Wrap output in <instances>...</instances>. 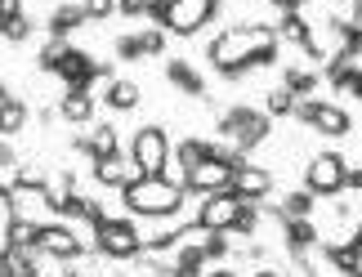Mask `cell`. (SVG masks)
Instances as JSON below:
<instances>
[{"label": "cell", "mask_w": 362, "mask_h": 277, "mask_svg": "<svg viewBox=\"0 0 362 277\" xmlns=\"http://www.w3.org/2000/svg\"><path fill=\"white\" fill-rule=\"evenodd\" d=\"M277 32L273 27H264V23H233L224 27L211 45H206V59H211V67L219 76H228V81H238L246 76L250 67H273L277 63Z\"/></svg>", "instance_id": "obj_1"}, {"label": "cell", "mask_w": 362, "mask_h": 277, "mask_svg": "<svg viewBox=\"0 0 362 277\" xmlns=\"http://www.w3.org/2000/svg\"><path fill=\"white\" fill-rule=\"evenodd\" d=\"M184 184L170 175H134L130 184L121 188V201L125 211L139 215V219H165V215H179L184 211Z\"/></svg>", "instance_id": "obj_2"}, {"label": "cell", "mask_w": 362, "mask_h": 277, "mask_svg": "<svg viewBox=\"0 0 362 277\" xmlns=\"http://www.w3.org/2000/svg\"><path fill=\"white\" fill-rule=\"evenodd\" d=\"M269 134H273V117L255 112V107H246V103L228 107V112L219 117V138L233 143V148H242V152H255Z\"/></svg>", "instance_id": "obj_3"}, {"label": "cell", "mask_w": 362, "mask_h": 277, "mask_svg": "<svg viewBox=\"0 0 362 277\" xmlns=\"http://www.w3.org/2000/svg\"><path fill=\"white\" fill-rule=\"evenodd\" d=\"M215 13H219V0H165L152 13V23L175 36H197L206 23H215Z\"/></svg>", "instance_id": "obj_4"}, {"label": "cell", "mask_w": 362, "mask_h": 277, "mask_svg": "<svg viewBox=\"0 0 362 277\" xmlns=\"http://www.w3.org/2000/svg\"><path fill=\"white\" fill-rule=\"evenodd\" d=\"M94 251H99L103 259H117V264H125V259H134V255H144V242H139V224L107 215L103 224H94Z\"/></svg>", "instance_id": "obj_5"}, {"label": "cell", "mask_w": 362, "mask_h": 277, "mask_svg": "<svg viewBox=\"0 0 362 277\" xmlns=\"http://www.w3.org/2000/svg\"><path fill=\"white\" fill-rule=\"evenodd\" d=\"M130 161L139 175H165V165H170V138H165V130L139 126L130 138Z\"/></svg>", "instance_id": "obj_6"}, {"label": "cell", "mask_w": 362, "mask_h": 277, "mask_svg": "<svg viewBox=\"0 0 362 277\" xmlns=\"http://www.w3.org/2000/svg\"><path fill=\"white\" fill-rule=\"evenodd\" d=\"M344 170H349V161H344L340 152H317V157L304 165V188H309L313 197H340Z\"/></svg>", "instance_id": "obj_7"}, {"label": "cell", "mask_w": 362, "mask_h": 277, "mask_svg": "<svg viewBox=\"0 0 362 277\" xmlns=\"http://www.w3.org/2000/svg\"><path fill=\"white\" fill-rule=\"evenodd\" d=\"M242 197L233 188L224 192H206L202 206H197V224L202 228H215V232H233V224H238V215H242Z\"/></svg>", "instance_id": "obj_8"}, {"label": "cell", "mask_w": 362, "mask_h": 277, "mask_svg": "<svg viewBox=\"0 0 362 277\" xmlns=\"http://www.w3.org/2000/svg\"><path fill=\"white\" fill-rule=\"evenodd\" d=\"M36 251L45 259H59V264H76V259L86 255V242H81L76 228H67V224H40Z\"/></svg>", "instance_id": "obj_9"}, {"label": "cell", "mask_w": 362, "mask_h": 277, "mask_svg": "<svg viewBox=\"0 0 362 277\" xmlns=\"http://www.w3.org/2000/svg\"><path fill=\"white\" fill-rule=\"evenodd\" d=\"M184 192L188 197H206V192H224L228 184H233V165H224L219 157H206V161H197L192 170H184Z\"/></svg>", "instance_id": "obj_10"}, {"label": "cell", "mask_w": 362, "mask_h": 277, "mask_svg": "<svg viewBox=\"0 0 362 277\" xmlns=\"http://www.w3.org/2000/svg\"><path fill=\"white\" fill-rule=\"evenodd\" d=\"M233 192H238V197L242 201H264V197H269V192H273V170H264V165H238V170H233V184H228Z\"/></svg>", "instance_id": "obj_11"}, {"label": "cell", "mask_w": 362, "mask_h": 277, "mask_svg": "<svg viewBox=\"0 0 362 277\" xmlns=\"http://www.w3.org/2000/svg\"><path fill=\"white\" fill-rule=\"evenodd\" d=\"M72 148L81 152V157L99 161V157H117V152H121V138H117V126H112V121H99L90 134H76Z\"/></svg>", "instance_id": "obj_12"}, {"label": "cell", "mask_w": 362, "mask_h": 277, "mask_svg": "<svg viewBox=\"0 0 362 277\" xmlns=\"http://www.w3.org/2000/svg\"><path fill=\"white\" fill-rule=\"evenodd\" d=\"M45 206H49V215L72 219V215H76V206H81L76 179H72V175H49V179H45Z\"/></svg>", "instance_id": "obj_13"}, {"label": "cell", "mask_w": 362, "mask_h": 277, "mask_svg": "<svg viewBox=\"0 0 362 277\" xmlns=\"http://www.w3.org/2000/svg\"><path fill=\"white\" fill-rule=\"evenodd\" d=\"M184 228H188V224H175V215H165V219H148V228H139V242H144V251H148V255H165L179 237H184Z\"/></svg>", "instance_id": "obj_14"}, {"label": "cell", "mask_w": 362, "mask_h": 277, "mask_svg": "<svg viewBox=\"0 0 362 277\" xmlns=\"http://www.w3.org/2000/svg\"><path fill=\"white\" fill-rule=\"evenodd\" d=\"M309 130L327 134V138H344V134L354 130V117L344 112L340 103H327V99H317V112H313V121H309Z\"/></svg>", "instance_id": "obj_15"}, {"label": "cell", "mask_w": 362, "mask_h": 277, "mask_svg": "<svg viewBox=\"0 0 362 277\" xmlns=\"http://www.w3.org/2000/svg\"><path fill=\"white\" fill-rule=\"evenodd\" d=\"M134 175H139V170H134V161H130V157H121V152H117V157H99V161H94V179H99L103 188H125Z\"/></svg>", "instance_id": "obj_16"}, {"label": "cell", "mask_w": 362, "mask_h": 277, "mask_svg": "<svg viewBox=\"0 0 362 277\" xmlns=\"http://www.w3.org/2000/svg\"><path fill=\"white\" fill-rule=\"evenodd\" d=\"M282 242H286L291 255H300V251H309V246L322 242V232H317L313 215L309 219H282Z\"/></svg>", "instance_id": "obj_17"}, {"label": "cell", "mask_w": 362, "mask_h": 277, "mask_svg": "<svg viewBox=\"0 0 362 277\" xmlns=\"http://www.w3.org/2000/svg\"><path fill=\"white\" fill-rule=\"evenodd\" d=\"M139 99H144V90H139L134 81H125V76H112L103 86V103L112 107V112H134Z\"/></svg>", "instance_id": "obj_18"}, {"label": "cell", "mask_w": 362, "mask_h": 277, "mask_svg": "<svg viewBox=\"0 0 362 277\" xmlns=\"http://www.w3.org/2000/svg\"><path fill=\"white\" fill-rule=\"evenodd\" d=\"M165 81H170L175 90L192 94V99H202V94H206V81H202V72H197L192 63H184V59H170V63H165Z\"/></svg>", "instance_id": "obj_19"}, {"label": "cell", "mask_w": 362, "mask_h": 277, "mask_svg": "<svg viewBox=\"0 0 362 277\" xmlns=\"http://www.w3.org/2000/svg\"><path fill=\"white\" fill-rule=\"evenodd\" d=\"M59 117L72 121V126H86V121H94V94L90 90H67L59 99Z\"/></svg>", "instance_id": "obj_20"}, {"label": "cell", "mask_w": 362, "mask_h": 277, "mask_svg": "<svg viewBox=\"0 0 362 277\" xmlns=\"http://www.w3.org/2000/svg\"><path fill=\"white\" fill-rule=\"evenodd\" d=\"M36 237H40V219H23V215H9L5 219V246L36 251Z\"/></svg>", "instance_id": "obj_21"}, {"label": "cell", "mask_w": 362, "mask_h": 277, "mask_svg": "<svg viewBox=\"0 0 362 277\" xmlns=\"http://www.w3.org/2000/svg\"><path fill=\"white\" fill-rule=\"evenodd\" d=\"M313 206H317V197H313L309 188L286 192V197L277 201V224H282V219H309V215H313Z\"/></svg>", "instance_id": "obj_22"}, {"label": "cell", "mask_w": 362, "mask_h": 277, "mask_svg": "<svg viewBox=\"0 0 362 277\" xmlns=\"http://www.w3.org/2000/svg\"><path fill=\"white\" fill-rule=\"evenodd\" d=\"M277 40H291V45H304L309 40V18H304V9H282V18H277Z\"/></svg>", "instance_id": "obj_23"}, {"label": "cell", "mask_w": 362, "mask_h": 277, "mask_svg": "<svg viewBox=\"0 0 362 277\" xmlns=\"http://www.w3.org/2000/svg\"><path fill=\"white\" fill-rule=\"evenodd\" d=\"M170 157L179 161V179H184V170H192L197 161L211 157V143H206V138H179V143L170 148Z\"/></svg>", "instance_id": "obj_24"}, {"label": "cell", "mask_w": 362, "mask_h": 277, "mask_svg": "<svg viewBox=\"0 0 362 277\" xmlns=\"http://www.w3.org/2000/svg\"><path fill=\"white\" fill-rule=\"evenodd\" d=\"M90 18H86V9L81 5H59L49 13V36H72L76 27H86Z\"/></svg>", "instance_id": "obj_25"}, {"label": "cell", "mask_w": 362, "mask_h": 277, "mask_svg": "<svg viewBox=\"0 0 362 277\" xmlns=\"http://www.w3.org/2000/svg\"><path fill=\"white\" fill-rule=\"evenodd\" d=\"M27 117H32V112H27L23 99H13V94H9V99H0V138L18 134V130L27 126Z\"/></svg>", "instance_id": "obj_26"}, {"label": "cell", "mask_w": 362, "mask_h": 277, "mask_svg": "<svg viewBox=\"0 0 362 277\" xmlns=\"http://www.w3.org/2000/svg\"><path fill=\"white\" fill-rule=\"evenodd\" d=\"M317 81H322V76H317L313 67H286V72H282V86H286L291 94H296V99L313 94V90H317Z\"/></svg>", "instance_id": "obj_27"}, {"label": "cell", "mask_w": 362, "mask_h": 277, "mask_svg": "<svg viewBox=\"0 0 362 277\" xmlns=\"http://www.w3.org/2000/svg\"><path fill=\"white\" fill-rule=\"evenodd\" d=\"M67 49H72V45H67V36H49V45L45 49H40V72H59V63L67 59Z\"/></svg>", "instance_id": "obj_28"}, {"label": "cell", "mask_w": 362, "mask_h": 277, "mask_svg": "<svg viewBox=\"0 0 362 277\" xmlns=\"http://www.w3.org/2000/svg\"><path fill=\"white\" fill-rule=\"evenodd\" d=\"M134 40H139V54H144V59H157V54L165 49V27H144V32H134Z\"/></svg>", "instance_id": "obj_29"}, {"label": "cell", "mask_w": 362, "mask_h": 277, "mask_svg": "<svg viewBox=\"0 0 362 277\" xmlns=\"http://www.w3.org/2000/svg\"><path fill=\"white\" fill-rule=\"evenodd\" d=\"M291 107H296V94H291L286 86L269 90V99H264V112L269 117H291Z\"/></svg>", "instance_id": "obj_30"}, {"label": "cell", "mask_w": 362, "mask_h": 277, "mask_svg": "<svg viewBox=\"0 0 362 277\" xmlns=\"http://www.w3.org/2000/svg\"><path fill=\"white\" fill-rule=\"evenodd\" d=\"M0 36L9 40V45H23L27 36H32V18L27 13H18V18H9V23H0Z\"/></svg>", "instance_id": "obj_31"}, {"label": "cell", "mask_w": 362, "mask_h": 277, "mask_svg": "<svg viewBox=\"0 0 362 277\" xmlns=\"http://www.w3.org/2000/svg\"><path fill=\"white\" fill-rule=\"evenodd\" d=\"M72 219H81V224H103V219H107V211H103V201H94V197H81V206H76V215Z\"/></svg>", "instance_id": "obj_32"}, {"label": "cell", "mask_w": 362, "mask_h": 277, "mask_svg": "<svg viewBox=\"0 0 362 277\" xmlns=\"http://www.w3.org/2000/svg\"><path fill=\"white\" fill-rule=\"evenodd\" d=\"M81 9H86L90 23H103V18H112V13H117V0H81Z\"/></svg>", "instance_id": "obj_33"}, {"label": "cell", "mask_w": 362, "mask_h": 277, "mask_svg": "<svg viewBox=\"0 0 362 277\" xmlns=\"http://www.w3.org/2000/svg\"><path fill=\"white\" fill-rule=\"evenodd\" d=\"M117 59H125V63L144 59V54H139V40H134V32H130V36H117Z\"/></svg>", "instance_id": "obj_34"}, {"label": "cell", "mask_w": 362, "mask_h": 277, "mask_svg": "<svg viewBox=\"0 0 362 277\" xmlns=\"http://www.w3.org/2000/svg\"><path fill=\"white\" fill-rule=\"evenodd\" d=\"M18 170V152L9 148V138H0V175H13Z\"/></svg>", "instance_id": "obj_35"}, {"label": "cell", "mask_w": 362, "mask_h": 277, "mask_svg": "<svg viewBox=\"0 0 362 277\" xmlns=\"http://www.w3.org/2000/svg\"><path fill=\"white\" fill-rule=\"evenodd\" d=\"M344 192H362V165H349V170H344Z\"/></svg>", "instance_id": "obj_36"}, {"label": "cell", "mask_w": 362, "mask_h": 277, "mask_svg": "<svg viewBox=\"0 0 362 277\" xmlns=\"http://www.w3.org/2000/svg\"><path fill=\"white\" fill-rule=\"evenodd\" d=\"M18 13H23V0H0V23L18 18Z\"/></svg>", "instance_id": "obj_37"}, {"label": "cell", "mask_w": 362, "mask_h": 277, "mask_svg": "<svg viewBox=\"0 0 362 277\" xmlns=\"http://www.w3.org/2000/svg\"><path fill=\"white\" fill-rule=\"evenodd\" d=\"M269 5L282 13V9H304V0H269Z\"/></svg>", "instance_id": "obj_38"}, {"label": "cell", "mask_w": 362, "mask_h": 277, "mask_svg": "<svg viewBox=\"0 0 362 277\" xmlns=\"http://www.w3.org/2000/svg\"><path fill=\"white\" fill-rule=\"evenodd\" d=\"M202 277H238V273H233V269H206Z\"/></svg>", "instance_id": "obj_39"}, {"label": "cell", "mask_w": 362, "mask_h": 277, "mask_svg": "<svg viewBox=\"0 0 362 277\" xmlns=\"http://www.w3.org/2000/svg\"><path fill=\"white\" fill-rule=\"evenodd\" d=\"M255 277H282V273H277V269H259Z\"/></svg>", "instance_id": "obj_40"}, {"label": "cell", "mask_w": 362, "mask_h": 277, "mask_svg": "<svg viewBox=\"0 0 362 277\" xmlns=\"http://www.w3.org/2000/svg\"><path fill=\"white\" fill-rule=\"evenodd\" d=\"M0 99H9V86H5V76H0Z\"/></svg>", "instance_id": "obj_41"}, {"label": "cell", "mask_w": 362, "mask_h": 277, "mask_svg": "<svg viewBox=\"0 0 362 277\" xmlns=\"http://www.w3.org/2000/svg\"><path fill=\"white\" fill-rule=\"evenodd\" d=\"M358 232H362V219H358Z\"/></svg>", "instance_id": "obj_42"}, {"label": "cell", "mask_w": 362, "mask_h": 277, "mask_svg": "<svg viewBox=\"0 0 362 277\" xmlns=\"http://www.w3.org/2000/svg\"><path fill=\"white\" fill-rule=\"evenodd\" d=\"M152 277H161V273H152Z\"/></svg>", "instance_id": "obj_43"}, {"label": "cell", "mask_w": 362, "mask_h": 277, "mask_svg": "<svg viewBox=\"0 0 362 277\" xmlns=\"http://www.w3.org/2000/svg\"><path fill=\"white\" fill-rule=\"evenodd\" d=\"M32 277H40V273H32Z\"/></svg>", "instance_id": "obj_44"}, {"label": "cell", "mask_w": 362, "mask_h": 277, "mask_svg": "<svg viewBox=\"0 0 362 277\" xmlns=\"http://www.w3.org/2000/svg\"><path fill=\"white\" fill-rule=\"evenodd\" d=\"M0 232H5V228H0Z\"/></svg>", "instance_id": "obj_45"}]
</instances>
